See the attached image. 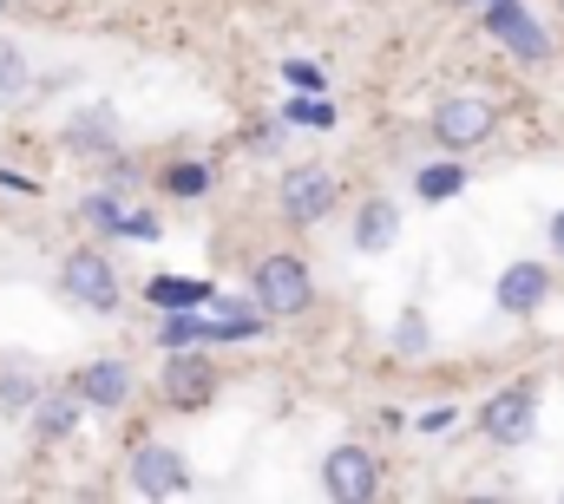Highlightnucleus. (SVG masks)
<instances>
[{"instance_id": "25", "label": "nucleus", "mask_w": 564, "mask_h": 504, "mask_svg": "<svg viewBox=\"0 0 564 504\" xmlns=\"http://www.w3.org/2000/svg\"><path fill=\"white\" fill-rule=\"evenodd\" d=\"M421 426H426V432H446V426H453V406H433V413H421Z\"/></svg>"}, {"instance_id": "11", "label": "nucleus", "mask_w": 564, "mask_h": 504, "mask_svg": "<svg viewBox=\"0 0 564 504\" xmlns=\"http://www.w3.org/2000/svg\"><path fill=\"white\" fill-rule=\"evenodd\" d=\"M73 393H79L86 406H126V393H132V368H126V361H93L86 374L73 380Z\"/></svg>"}, {"instance_id": "15", "label": "nucleus", "mask_w": 564, "mask_h": 504, "mask_svg": "<svg viewBox=\"0 0 564 504\" xmlns=\"http://www.w3.org/2000/svg\"><path fill=\"white\" fill-rule=\"evenodd\" d=\"M151 302H164V308H197V302H210V282H171V275H158V282H151Z\"/></svg>"}, {"instance_id": "21", "label": "nucleus", "mask_w": 564, "mask_h": 504, "mask_svg": "<svg viewBox=\"0 0 564 504\" xmlns=\"http://www.w3.org/2000/svg\"><path fill=\"white\" fill-rule=\"evenodd\" d=\"M282 112L302 125H335V106H315V99H282Z\"/></svg>"}, {"instance_id": "7", "label": "nucleus", "mask_w": 564, "mask_h": 504, "mask_svg": "<svg viewBox=\"0 0 564 504\" xmlns=\"http://www.w3.org/2000/svg\"><path fill=\"white\" fill-rule=\"evenodd\" d=\"M132 485H139L144 498H177L191 485V465H184L177 446H139L132 452Z\"/></svg>"}, {"instance_id": "17", "label": "nucleus", "mask_w": 564, "mask_h": 504, "mask_svg": "<svg viewBox=\"0 0 564 504\" xmlns=\"http://www.w3.org/2000/svg\"><path fill=\"white\" fill-rule=\"evenodd\" d=\"M26 79H33V73H26L20 46H7V40H0V106H7V99H20V92H26Z\"/></svg>"}, {"instance_id": "12", "label": "nucleus", "mask_w": 564, "mask_h": 504, "mask_svg": "<svg viewBox=\"0 0 564 504\" xmlns=\"http://www.w3.org/2000/svg\"><path fill=\"white\" fill-rule=\"evenodd\" d=\"M401 237V210L388 204V197H368L361 204V217H355V243L368 255H388V243Z\"/></svg>"}, {"instance_id": "10", "label": "nucleus", "mask_w": 564, "mask_h": 504, "mask_svg": "<svg viewBox=\"0 0 564 504\" xmlns=\"http://www.w3.org/2000/svg\"><path fill=\"white\" fill-rule=\"evenodd\" d=\"M545 295H552L545 262H512V269L499 275V308H506V315H539Z\"/></svg>"}, {"instance_id": "3", "label": "nucleus", "mask_w": 564, "mask_h": 504, "mask_svg": "<svg viewBox=\"0 0 564 504\" xmlns=\"http://www.w3.org/2000/svg\"><path fill=\"white\" fill-rule=\"evenodd\" d=\"M59 282H66V295H73L79 308H93V315H112V308H119V275H112V262L99 250H73L66 269H59Z\"/></svg>"}, {"instance_id": "5", "label": "nucleus", "mask_w": 564, "mask_h": 504, "mask_svg": "<svg viewBox=\"0 0 564 504\" xmlns=\"http://www.w3.org/2000/svg\"><path fill=\"white\" fill-rule=\"evenodd\" d=\"M322 492H328V498H375V492H381L375 452H361V446H335V452L322 459Z\"/></svg>"}, {"instance_id": "9", "label": "nucleus", "mask_w": 564, "mask_h": 504, "mask_svg": "<svg viewBox=\"0 0 564 504\" xmlns=\"http://www.w3.org/2000/svg\"><path fill=\"white\" fill-rule=\"evenodd\" d=\"M164 393H171L177 406H204V399L217 393L210 361H204V354H191V348H171V361H164Z\"/></svg>"}, {"instance_id": "2", "label": "nucleus", "mask_w": 564, "mask_h": 504, "mask_svg": "<svg viewBox=\"0 0 564 504\" xmlns=\"http://www.w3.org/2000/svg\"><path fill=\"white\" fill-rule=\"evenodd\" d=\"M308 302H315L308 269H302L295 255H263V269H257V308H270V315H302Z\"/></svg>"}, {"instance_id": "4", "label": "nucleus", "mask_w": 564, "mask_h": 504, "mask_svg": "<svg viewBox=\"0 0 564 504\" xmlns=\"http://www.w3.org/2000/svg\"><path fill=\"white\" fill-rule=\"evenodd\" d=\"M486 131H492V106L473 99V92H453V99L433 106V138H440L446 151H473Z\"/></svg>"}, {"instance_id": "14", "label": "nucleus", "mask_w": 564, "mask_h": 504, "mask_svg": "<svg viewBox=\"0 0 564 504\" xmlns=\"http://www.w3.org/2000/svg\"><path fill=\"white\" fill-rule=\"evenodd\" d=\"M26 413H33V432H40V439H66V432L79 426V393H46V399H33Z\"/></svg>"}, {"instance_id": "24", "label": "nucleus", "mask_w": 564, "mask_h": 504, "mask_svg": "<svg viewBox=\"0 0 564 504\" xmlns=\"http://www.w3.org/2000/svg\"><path fill=\"white\" fill-rule=\"evenodd\" d=\"M426 341V328H421V315H408V321H401V348H421Z\"/></svg>"}, {"instance_id": "19", "label": "nucleus", "mask_w": 564, "mask_h": 504, "mask_svg": "<svg viewBox=\"0 0 564 504\" xmlns=\"http://www.w3.org/2000/svg\"><path fill=\"white\" fill-rule=\"evenodd\" d=\"M40 393H33V380L26 374H0V413H26Z\"/></svg>"}, {"instance_id": "20", "label": "nucleus", "mask_w": 564, "mask_h": 504, "mask_svg": "<svg viewBox=\"0 0 564 504\" xmlns=\"http://www.w3.org/2000/svg\"><path fill=\"white\" fill-rule=\"evenodd\" d=\"M86 217H93L99 230H112V237L126 230V210H119V197H106V190H99V197H86Z\"/></svg>"}, {"instance_id": "23", "label": "nucleus", "mask_w": 564, "mask_h": 504, "mask_svg": "<svg viewBox=\"0 0 564 504\" xmlns=\"http://www.w3.org/2000/svg\"><path fill=\"white\" fill-rule=\"evenodd\" d=\"M106 177H112V184H139V164H132V157H112Z\"/></svg>"}, {"instance_id": "8", "label": "nucleus", "mask_w": 564, "mask_h": 504, "mask_svg": "<svg viewBox=\"0 0 564 504\" xmlns=\"http://www.w3.org/2000/svg\"><path fill=\"white\" fill-rule=\"evenodd\" d=\"M335 204V177L328 171H289L282 177V217L289 223H322Z\"/></svg>"}, {"instance_id": "1", "label": "nucleus", "mask_w": 564, "mask_h": 504, "mask_svg": "<svg viewBox=\"0 0 564 504\" xmlns=\"http://www.w3.org/2000/svg\"><path fill=\"white\" fill-rule=\"evenodd\" d=\"M486 33H492V46H506V53L525 59V66L552 59V33H545L519 0H492V7H486Z\"/></svg>"}, {"instance_id": "26", "label": "nucleus", "mask_w": 564, "mask_h": 504, "mask_svg": "<svg viewBox=\"0 0 564 504\" xmlns=\"http://www.w3.org/2000/svg\"><path fill=\"white\" fill-rule=\"evenodd\" d=\"M552 250L564 255V210H558V217H552Z\"/></svg>"}, {"instance_id": "16", "label": "nucleus", "mask_w": 564, "mask_h": 504, "mask_svg": "<svg viewBox=\"0 0 564 504\" xmlns=\"http://www.w3.org/2000/svg\"><path fill=\"white\" fill-rule=\"evenodd\" d=\"M459 184H466V171H459V164H426V171H421V197H426V204L459 197Z\"/></svg>"}, {"instance_id": "13", "label": "nucleus", "mask_w": 564, "mask_h": 504, "mask_svg": "<svg viewBox=\"0 0 564 504\" xmlns=\"http://www.w3.org/2000/svg\"><path fill=\"white\" fill-rule=\"evenodd\" d=\"M112 138H119V119H112L106 106H86V112L66 125V144H73L79 157H99V151H112Z\"/></svg>"}, {"instance_id": "27", "label": "nucleus", "mask_w": 564, "mask_h": 504, "mask_svg": "<svg viewBox=\"0 0 564 504\" xmlns=\"http://www.w3.org/2000/svg\"><path fill=\"white\" fill-rule=\"evenodd\" d=\"M0 7H7V0H0Z\"/></svg>"}, {"instance_id": "18", "label": "nucleus", "mask_w": 564, "mask_h": 504, "mask_svg": "<svg viewBox=\"0 0 564 504\" xmlns=\"http://www.w3.org/2000/svg\"><path fill=\"white\" fill-rule=\"evenodd\" d=\"M158 341H164V348H197V341H204V321L171 308V315H164V328H158Z\"/></svg>"}, {"instance_id": "22", "label": "nucleus", "mask_w": 564, "mask_h": 504, "mask_svg": "<svg viewBox=\"0 0 564 504\" xmlns=\"http://www.w3.org/2000/svg\"><path fill=\"white\" fill-rule=\"evenodd\" d=\"M164 184H171V190H177V197H197V190H204V184H210V171H204V164H177V171H171V177H164Z\"/></svg>"}, {"instance_id": "6", "label": "nucleus", "mask_w": 564, "mask_h": 504, "mask_svg": "<svg viewBox=\"0 0 564 504\" xmlns=\"http://www.w3.org/2000/svg\"><path fill=\"white\" fill-rule=\"evenodd\" d=\"M479 426L492 446H525L532 439V386H506L479 406Z\"/></svg>"}]
</instances>
